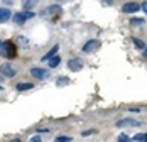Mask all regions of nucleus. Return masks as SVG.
I'll return each mask as SVG.
<instances>
[{"instance_id":"412c9836","label":"nucleus","mask_w":147,"mask_h":142,"mask_svg":"<svg viewBox=\"0 0 147 142\" xmlns=\"http://www.w3.org/2000/svg\"><path fill=\"white\" fill-rule=\"evenodd\" d=\"M140 9H142V10H144V12L147 14V2H144V3L140 5Z\"/></svg>"},{"instance_id":"f03ea898","label":"nucleus","mask_w":147,"mask_h":142,"mask_svg":"<svg viewBox=\"0 0 147 142\" xmlns=\"http://www.w3.org/2000/svg\"><path fill=\"white\" fill-rule=\"evenodd\" d=\"M34 17V14L32 12H19V14H14V22L15 24H24L27 19H32Z\"/></svg>"},{"instance_id":"f3484780","label":"nucleus","mask_w":147,"mask_h":142,"mask_svg":"<svg viewBox=\"0 0 147 142\" xmlns=\"http://www.w3.org/2000/svg\"><path fill=\"white\" fill-rule=\"evenodd\" d=\"M134 141H147V134H137L134 137Z\"/></svg>"},{"instance_id":"b1692460","label":"nucleus","mask_w":147,"mask_h":142,"mask_svg":"<svg viewBox=\"0 0 147 142\" xmlns=\"http://www.w3.org/2000/svg\"><path fill=\"white\" fill-rule=\"evenodd\" d=\"M144 56H146V57H147V49H144Z\"/></svg>"},{"instance_id":"1a4fd4ad","label":"nucleus","mask_w":147,"mask_h":142,"mask_svg":"<svg viewBox=\"0 0 147 142\" xmlns=\"http://www.w3.org/2000/svg\"><path fill=\"white\" fill-rule=\"evenodd\" d=\"M98 46H100V43L95 41V39H93V41H88V43L83 46V53H91V51H95Z\"/></svg>"},{"instance_id":"6ab92c4d","label":"nucleus","mask_w":147,"mask_h":142,"mask_svg":"<svg viewBox=\"0 0 147 142\" xmlns=\"http://www.w3.org/2000/svg\"><path fill=\"white\" fill-rule=\"evenodd\" d=\"M56 141H58V142H69V141H71V137H66V135H61V137H58Z\"/></svg>"},{"instance_id":"4468645a","label":"nucleus","mask_w":147,"mask_h":142,"mask_svg":"<svg viewBox=\"0 0 147 142\" xmlns=\"http://www.w3.org/2000/svg\"><path fill=\"white\" fill-rule=\"evenodd\" d=\"M22 5H24V9H30V7H34V5H36V0H24V2H22Z\"/></svg>"},{"instance_id":"5701e85b","label":"nucleus","mask_w":147,"mask_h":142,"mask_svg":"<svg viewBox=\"0 0 147 142\" xmlns=\"http://www.w3.org/2000/svg\"><path fill=\"white\" fill-rule=\"evenodd\" d=\"M95 130H86V132H83V135H90V134H93Z\"/></svg>"},{"instance_id":"20e7f679","label":"nucleus","mask_w":147,"mask_h":142,"mask_svg":"<svg viewBox=\"0 0 147 142\" xmlns=\"http://www.w3.org/2000/svg\"><path fill=\"white\" fill-rule=\"evenodd\" d=\"M30 74H32L34 78H37V80H46L49 73L46 70H42V68H32V70H30Z\"/></svg>"},{"instance_id":"7ed1b4c3","label":"nucleus","mask_w":147,"mask_h":142,"mask_svg":"<svg viewBox=\"0 0 147 142\" xmlns=\"http://www.w3.org/2000/svg\"><path fill=\"white\" fill-rule=\"evenodd\" d=\"M140 122L139 120H134V118H122L117 122V127H139Z\"/></svg>"},{"instance_id":"4be33fe9","label":"nucleus","mask_w":147,"mask_h":142,"mask_svg":"<svg viewBox=\"0 0 147 142\" xmlns=\"http://www.w3.org/2000/svg\"><path fill=\"white\" fill-rule=\"evenodd\" d=\"M103 3H105V5H110V3H112V2H113V0H102Z\"/></svg>"},{"instance_id":"2eb2a0df","label":"nucleus","mask_w":147,"mask_h":142,"mask_svg":"<svg viewBox=\"0 0 147 142\" xmlns=\"http://www.w3.org/2000/svg\"><path fill=\"white\" fill-rule=\"evenodd\" d=\"M134 46H135L137 49H146V44L142 43L140 39H134Z\"/></svg>"},{"instance_id":"9b49d317","label":"nucleus","mask_w":147,"mask_h":142,"mask_svg":"<svg viewBox=\"0 0 147 142\" xmlns=\"http://www.w3.org/2000/svg\"><path fill=\"white\" fill-rule=\"evenodd\" d=\"M58 49H59V46L56 44V46H54V47H53V49H51V51H49L47 54H44V56H42V61H47V59H51L53 56H56V53H58Z\"/></svg>"},{"instance_id":"ddd939ff","label":"nucleus","mask_w":147,"mask_h":142,"mask_svg":"<svg viewBox=\"0 0 147 142\" xmlns=\"http://www.w3.org/2000/svg\"><path fill=\"white\" fill-rule=\"evenodd\" d=\"M30 88H32V83H19V85H17V90H19V91L30 90Z\"/></svg>"},{"instance_id":"a211bd4d","label":"nucleus","mask_w":147,"mask_h":142,"mask_svg":"<svg viewBox=\"0 0 147 142\" xmlns=\"http://www.w3.org/2000/svg\"><path fill=\"white\" fill-rule=\"evenodd\" d=\"M68 83H69V80H68V78H59V80H58V85H59V86L68 85Z\"/></svg>"},{"instance_id":"6e6552de","label":"nucleus","mask_w":147,"mask_h":142,"mask_svg":"<svg viewBox=\"0 0 147 142\" xmlns=\"http://www.w3.org/2000/svg\"><path fill=\"white\" fill-rule=\"evenodd\" d=\"M68 68L71 71H80L83 68V63H81L80 59H69V61H68Z\"/></svg>"},{"instance_id":"39448f33","label":"nucleus","mask_w":147,"mask_h":142,"mask_svg":"<svg viewBox=\"0 0 147 142\" xmlns=\"http://www.w3.org/2000/svg\"><path fill=\"white\" fill-rule=\"evenodd\" d=\"M0 73H2L3 76H7V78H14L15 76V70L10 64H2V66H0Z\"/></svg>"},{"instance_id":"423d86ee","label":"nucleus","mask_w":147,"mask_h":142,"mask_svg":"<svg viewBox=\"0 0 147 142\" xmlns=\"http://www.w3.org/2000/svg\"><path fill=\"white\" fill-rule=\"evenodd\" d=\"M140 9V5L139 3H135V2H129V3H125L123 7H122V10L125 12V14H132V12H137Z\"/></svg>"},{"instance_id":"aec40b11","label":"nucleus","mask_w":147,"mask_h":142,"mask_svg":"<svg viewBox=\"0 0 147 142\" xmlns=\"http://www.w3.org/2000/svg\"><path fill=\"white\" fill-rule=\"evenodd\" d=\"M129 139H130V137H129V135H125V134H120V135H118V141H120V142H127Z\"/></svg>"},{"instance_id":"f8f14e48","label":"nucleus","mask_w":147,"mask_h":142,"mask_svg":"<svg viewBox=\"0 0 147 142\" xmlns=\"http://www.w3.org/2000/svg\"><path fill=\"white\" fill-rule=\"evenodd\" d=\"M47 61H49V66H51V68H56L61 59H59V56H53L51 59H47Z\"/></svg>"},{"instance_id":"0eeeda50","label":"nucleus","mask_w":147,"mask_h":142,"mask_svg":"<svg viewBox=\"0 0 147 142\" xmlns=\"http://www.w3.org/2000/svg\"><path fill=\"white\" fill-rule=\"evenodd\" d=\"M61 12H63V10H61V7H59V5H51V7H47V9H46L42 14H51V15H53V19H56V17L61 15Z\"/></svg>"},{"instance_id":"f257e3e1","label":"nucleus","mask_w":147,"mask_h":142,"mask_svg":"<svg viewBox=\"0 0 147 142\" xmlns=\"http://www.w3.org/2000/svg\"><path fill=\"white\" fill-rule=\"evenodd\" d=\"M0 54L9 59H14L17 56V47L12 41H5V43H0Z\"/></svg>"},{"instance_id":"dca6fc26","label":"nucleus","mask_w":147,"mask_h":142,"mask_svg":"<svg viewBox=\"0 0 147 142\" xmlns=\"http://www.w3.org/2000/svg\"><path fill=\"white\" fill-rule=\"evenodd\" d=\"M130 24L132 26H142L144 24V19H130Z\"/></svg>"},{"instance_id":"9d476101","label":"nucleus","mask_w":147,"mask_h":142,"mask_svg":"<svg viewBox=\"0 0 147 142\" xmlns=\"http://www.w3.org/2000/svg\"><path fill=\"white\" fill-rule=\"evenodd\" d=\"M10 19V10L9 9H0V22H7Z\"/></svg>"}]
</instances>
